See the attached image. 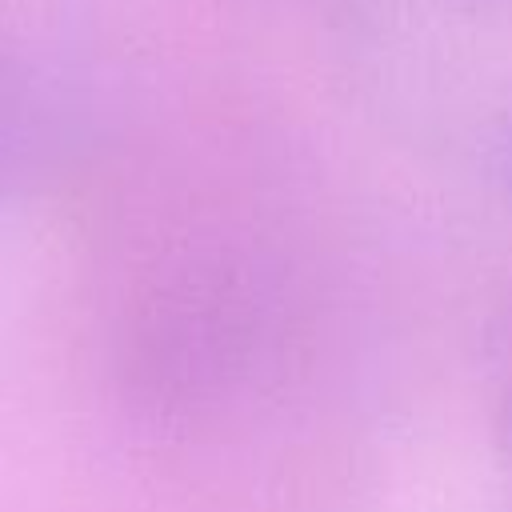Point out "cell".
Masks as SVG:
<instances>
[{
  "instance_id": "cell-1",
  "label": "cell",
  "mask_w": 512,
  "mask_h": 512,
  "mask_svg": "<svg viewBox=\"0 0 512 512\" xmlns=\"http://www.w3.org/2000/svg\"><path fill=\"white\" fill-rule=\"evenodd\" d=\"M36 124V96L24 64L0 48V180H8L20 164V156L32 144Z\"/></svg>"
},
{
  "instance_id": "cell-2",
  "label": "cell",
  "mask_w": 512,
  "mask_h": 512,
  "mask_svg": "<svg viewBox=\"0 0 512 512\" xmlns=\"http://www.w3.org/2000/svg\"><path fill=\"white\" fill-rule=\"evenodd\" d=\"M508 428H512V404H508Z\"/></svg>"
}]
</instances>
